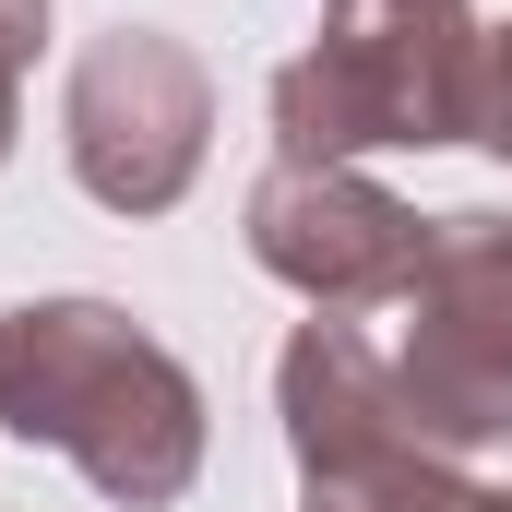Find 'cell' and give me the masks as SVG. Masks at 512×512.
<instances>
[{
    "label": "cell",
    "instance_id": "3",
    "mask_svg": "<svg viewBox=\"0 0 512 512\" xmlns=\"http://www.w3.org/2000/svg\"><path fill=\"white\" fill-rule=\"evenodd\" d=\"M382 370L393 405L429 453H489L512 441V215H429V239L405 262V286L382 298Z\"/></svg>",
    "mask_w": 512,
    "mask_h": 512
},
{
    "label": "cell",
    "instance_id": "4",
    "mask_svg": "<svg viewBox=\"0 0 512 512\" xmlns=\"http://www.w3.org/2000/svg\"><path fill=\"white\" fill-rule=\"evenodd\" d=\"M274 417L298 453V512H512V489L465 477L453 453H429L393 405V370L358 322H298L274 358Z\"/></svg>",
    "mask_w": 512,
    "mask_h": 512
},
{
    "label": "cell",
    "instance_id": "6",
    "mask_svg": "<svg viewBox=\"0 0 512 512\" xmlns=\"http://www.w3.org/2000/svg\"><path fill=\"white\" fill-rule=\"evenodd\" d=\"M251 262L274 286H298L310 310H382L393 286H405V262L429 239V215L417 203H393L370 167H262L251 191Z\"/></svg>",
    "mask_w": 512,
    "mask_h": 512
},
{
    "label": "cell",
    "instance_id": "2",
    "mask_svg": "<svg viewBox=\"0 0 512 512\" xmlns=\"http://www.w3.org/2000/svg\"><path fill=\"white\" fill-rule=\"evenodd\" d=\"M477 72H489L477 0H322L310 48L274 72V167L477 143Z\"/></svg>",
    "mask_w": 512,
    "mask_h": 512
},
{
    "label": "cell",
    "instance_id": "5",
    "mask_svg": "<svg viewBox=\"0 0 512 512\" xmlns=\"http://www.w3.org/2000/svg\"><path fill=\"white\" fill-rule=\"evenodd\" d=\"M203 143H215V72H203L191 36H167V24H108V36H84L72 96H60V155H72L84 203H108V215H167V203L203 179Z\"/></svg>",
    "mask_w": 512,
    "mask_h": 512
},
{
    "label": "cell",
    "instance_id": "7",
    "mask_svg": "<svg viewBox=\"0 0 512 512\" xmlns=\"http://www.w3.org/2000/svg\"><path fill=\"white\" fill-rule=\"evenodd\" d=\"M48 48V0H0V167H12V131H24V72Z\"/></svg>",
    "mask_w": 512,
    "mask_h": 512
},
{
    "label": "cell",
    "instance_id": "8",
    "mask_svg": "<svg viewBox=\"0 0 512 512\" xmlns=\"http://www.w3.org/2000/svg\"><path fill=\"white\" fill-rule=\"evenodd\" d=\"M477 143L512 167V24H489V72H477Z\"/></svg>",
    "mask_w": 512,
    "mask_h": 512
},
{
    "label": "cell",
    "instance_id": "1",
    "mask_svg": "<svg viewBox=\"0 0 512 512\" xmlns=\"http://www.w3.org/2000/svg\"><path fill=\"white\" fill-rule=\"evenodd\" d=\"M0 429L60 453L120 512H167L203 477V382L120 298H12L0 310Z\"/></svg>",
    "mask_w": 512,
    "mask_h": 512
}]
</instances>
